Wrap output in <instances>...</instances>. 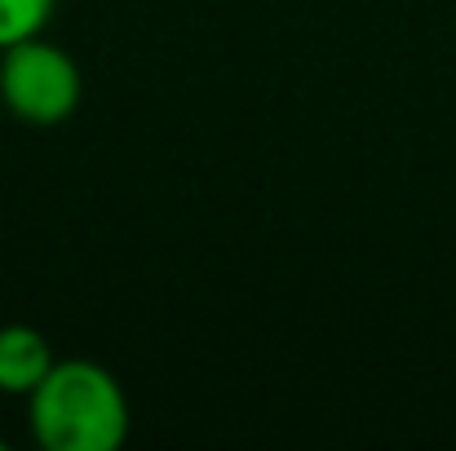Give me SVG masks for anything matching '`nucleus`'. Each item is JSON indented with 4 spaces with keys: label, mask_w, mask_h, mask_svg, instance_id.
<instances>
[{
    "label": "nucleus",
    "mask_w": 456,
    "mask_h": 451,
    "mask_svg": "<svg viewBox=\"0 0 456 451\" xmlns=\"http://www.w3.org/2000/svg\"><path fill=\"white\" fill-rule=\"evenodd\" d=\"M53 345L31 323H0V394L31 399V390L53 372Z\"/></svg>",
    "instance_id": "nucleus-3"
},
{
    "label": "nucleus",
    "mask_w": 456,
    "mask_h": 451,
    "mask_svg": "<svg viewBox=\"0 0 456 451\" xmlns=\"http://www.w3.org/2000/svg\"><path fill=\"white\" fill-rule=\"evenodd\" d=\"M53 4L58 0H0V49L31 40V36H45Z\"/></svg>",
    "instance_id": "nucleus-4"
},
{
    "label": "nucleus",
    "mask_w": 456,
    "mask_h": 451,
    "mask_svg": "<svg viewBox=\"0 0 456 451\" xmlns=\"http://www.w3.org/2000/svg\"><path fill=\"white\" fill-rule=\"evenodd\" d=\"M80 93H85L80 67L62 44L31 36L0 49V102L13 120L53 129L76 116Z\"/></svg>",
    "instance_id": "nucleus-2"
},
{
    "label": "nucleus",
    "mask_w": 456,
    "mask_h": 451,
    "mask_svg": "<svg viewBox=\"0 0 456 451\" xmlns=\"http://www.w3.org/2000/svg\"><path fill=\"white\" fill-rule=\"evenodd\" d=\"M0 451H4V443H0Z\"/></svg>",
    "instance_id": "nucleus-5"
},
{
    "label": "nucleus",
    "mask_w": 456,
    "mask_h": 451,
    "mask_svg": "<svg viewBox=\"0 0 456 451\" xmlns=\"http://www.w3.org/2000/svg\"><path fill=\"white\" fill-rule=\"evenodd\" d=\"M27 425L45 451H120L129 439V399L111 367L58 358L27 399Z\"/></svg>",
    "instance_id": "nucleus-1"
}]
</instances>
